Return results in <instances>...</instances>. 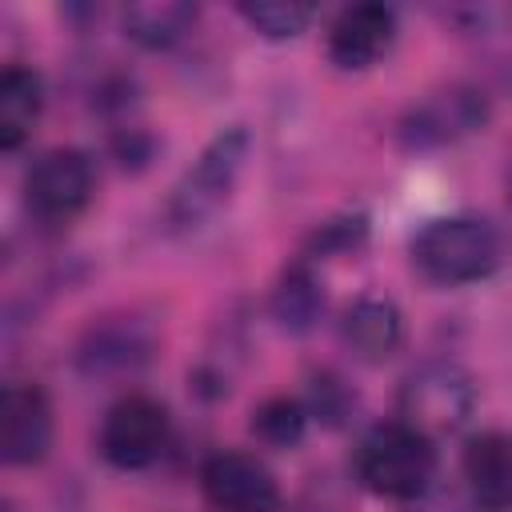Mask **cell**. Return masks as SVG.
Wrapping results in <instances>:
<instances>
[{"label": "cell", "instance_id": "cell-17", "mask_svg": "<svg viewBox=\"0 0 512 512\" xmlns=\"http://www.w3.org/2000/svg\"><path fill=\"white\" fill-rule=\"evenodd\" d=\"M236 12L248 20V28H256L268 40H292L316 16V8L300 4V0H244Z\"/></svg>", "mask_w": 512, "mask_h": 512}, {"label": "cell", "instance_id": "cell-23", "mask_svg": "<svg viewBox=\"0 0 512 512\" xmlns=\"http://www.w3.org/2000/svg\"><path fill=\"white\" fill-rule=\"evenodd\" d=\"M508 196H512V184H508Z\"/></svg>", "mask_w": 512, "mask_h": 512}, {"label": "cell", "instance_id": "cell-6", "mask_svg": "<svg viewBox=\"0 0 512 512\" xmlns=\"http://www.w3.org/2000/svg\"><path fill=\"white\" fill-rule=\"evenodd\" d=\"M168 436H172L168 408L144 392H128L104 412L100 456L120 472H140L164 456Z\"/></svg>", "mask_w": 512, "mask_h": 512}, {"label": "cell", "instance_id": "cell-8", "mask_svg": "<svg viewBox=\"0 0 512 512\" xmlns=\"http://www.w3.org/2000/svg\"><path fill=\"white\" fill-rule=\"evenodd\" d=\"M200 496L212 512H276L280 484L248 452H212L200 464Z\"/></svg>", "mask_w": 512, "mask_h": 512}, {"label": "cell", "instance_id": "cell-10", "mask_svg": "<svg viewBox=\"0 0 512 512\" xmlns=\"http://www.w3.org/2000/svg\"><path fill=\"white\" fill-rule=\"evenodd\" d=\"M396 44V12L388 4H348L328 24V60L344 72H364Z\"/></svg>", "mask_w": 512, "mask_h": 512}, {"label": "cell", "instance_id": "cell-20", "mask_svg": "<svg viewBox=\"0 0 512 512\" xmlns=\"http://www.w3.org/2000/svg\"><path fill=\"white\" fill-rule=\"evenodd\" d=\"M348 408H352V392L344 388V380L332 376V372H320L312 380V408L308 412L320 416V420H328V424H340L348 416Z\"/></svg>", "mask_w": 512, "mask_h": 512}, {"label": "cell", "instance_id": "cell-16", "mask_svg": "<svg viewBox=\"0 0 512 512\" xmlns=\"http://www.w3.org/2000/svg\"><path fill=\"white\" fill-rule=\"evenodd\" d=\"M308 404L296 396H268L256 412H252V432L268 444V448H292L300 444L304 428H308Z\"/></svg>", "mask_w": 512, "mask_h": 512}, {"label": "cell", "instance_id": "cell-19", "mask_svg": "<svg viewBox=\"0 0 512 512\" xmlns=\"http://www.w3.org/2000/svg\"><path fill=\"white\" fill-rule=\"evenodd\" d=\"M140 356H144V344L132 340V332L124 336V328H120L116 336H112L108 328H100V332H92L88 344H84V360H92V368H108V364L124 368V364H132V360H140Z\"/></svg>", "mask_w": 512, "mask_h": 512}, {"label": "cell", "instance_id": "cell-5", "mask_svg": "<svg viewBox=\"0 0 512 512\" xmlns=\"http://www.w3.org/2000/svg\"><path fill=\"white\" fill-rule=\"evenodd\" d=\"M96 192L92 156L80 148H48L24 176V208L44 228L72 224Z\"/></svg>", "mask_w": 512, "mask_h": 512}, {"label": "cell", "instance_id": "cell-15", "mask_svg": "<svg viewBox=\"0 0 512 512\" xmlns=\"http://www.w3.org/2000/svg\"><path fill=\"white\" fill-rule=\"evenodd\" d=\"M324 312V292L308 260H296L284 268L276 292H272V316L284 332H308Z\"/></svg>", "mask_w": 512, "mask_h": 512}, {"label": "cell", "instance_id": "cell-13", "mask_svg": "<svg viewBox=\"0 0 512 512\" xmlns=\"http://www.w3.org/2000/svg\"><path fill=\"white\" fill-rule=\"evenodd\" d=\"M404 324H400V308L384 296H360L348 312H344V344L352 348V356H360L364 364H380L400 348Z\"/></svg>", "mask_w": 512, "mask_h": 512}, {"label": "cell", "instance_id": "cell-11", "mask_svg": "<svg viewBox=\"0 0 512 512\" xmlns=\"http://www.w3.org/2000/svg\"><path fill=\"white\" fill-rule=\"evenodd\" d=\"M464 484L476 508L484 512H512V436L508 432H480L464 448Z\"/></svg>", "mask_w": 512, "mask_h": 512}, {"label": "cell", "instance_id": "cell-14", "mask_svg": "<svg viewBox=\"0 0 512 512\" xmlns=\"http://www.w3.org/2000/svg\"><path fill=\"white\" fill-rule=\"evenodd\" d=\"M124 36L140 48H172L180 44L196 24V4L184 0H136L120 12Z\"/></svg>", "mask_w": 512, "mask_h": 512}, {"label": "cell", "instance_id": "cell-22", "mask_svg": "<svg viewBox=\"0 0 512 512\" xmlns=\"http://www.w3.org/2000/svg\"><path fill=\"white\" fill-rule=\"evenodd\" d=\"M404 512H464V504H460L452 492H436V488H428L424 496L408 500Z\"/></svg>", "mask_w": 512, "mask_h": 512}, {"label": "cell", "instance_id": "cell-12", "mask_svg": "<svg viewBox=\"0 0 512 512\" xmlns=\"http://www.w3.org/2000/svg\"><path fill=\"white\" fill-rule=\"evenodd\" d=\"M44 112V80L28 64H4L0 72V148L16 152L32 140V128Z\"/></svg>", "mask_w": 512, "mask_h": 512}, {"label": "cell", "instance_id": "cell-7", "mask_svg": "<svg viewBox=\"0 0 512 512\" xmlns=\"http://www.w3.org/2000/svg\"><path fill=\"white\" fill-rule=\"evenodd\" d=\"M488 96L472 84H448L412 100L396 124L404 148H444L488 124Z\"/></svg>", "mask_w": 512, "mask_h": 512}, {"label": "cell", "instance_id": "cell-2", "mask_svg": "<svg viewBox=\"0 0 512 512\" xmlns=\"http://www.w3.org/2000/svg\"><path fill=\"white\" fill-rule=\"evenodd\" d=\"M356 476L368 492L408 504L432 488L436 448L424 432H416L404 420L376 424L356 448Z\"/></svg>", "mask_w": 512, "mask_h": 512}, {"label": "cell", "instance_id": "cell-3", "mask_svg": "<svg viewBox=\"0 0 512 512\" xmlns=\"http://www.w3.org/2000/svg\"><path fill=\"white\" fill-rule=\"evenodd\" d=\"M244 160H248V132L240 124L216 132L200 148L192 168H184V176L176 180V188L168 196V208H164L168 228L172 232H192L204 220H212L224 208V200L232 196Z\"/></svg>", "mask_w": 512, "mask_h": 512}, {"label": "cell", "instance_id": "cell-9", "mask_svg": "<svg viewBox=\"0 0 512 512\" xmlns=\"http://www.w3.org/2000/svg\"><path fill=\"white\" fill-rule=\"evenodd\" d=\"M52 448V404L36 380H8L0 396V456L12 468H32Z\"/></svg>", "mask_w": 512, "mask_h": 512}, {"label": "cell", "instance_id": "cell-21", "mask_svg": "<svg viewBox=\"0 0 512 512\" xmlns=\"http://www.w3.org/2000/svg\"><path fill=\"white\" fill-rule=\"evenodd\" d=\"M452 20L464 24V32H500L512 20L508 4H480V8H452Z\"/></svg>", "mask_w": 512, "mask_h": 512}, {"label": "cell", "instance_id": "cell-18", "mask_svg": "<svg viewBox=\"0 0 512 512\" xmlns=\"http://www.w3.org/2000/svg\"><path fill=\"white\" fill-rule=\"evenodd\" d=\"M364 236H368V220L364 216H340V220H328V224H320L316 232H312V240H308V248H304V256L300 260H324V256H344V252H356L360 244H364Z\"/></svg>", "mask_w": 512, "mask_h": 512}, {"label": "cell", "instance_id": "cell-1", "mask_svg": "<svg viewBox=\"0 0 512 512\" xmlns=\"http://www.w3.org/2000/svg\"><path fill=\"white\" fill-rule=\"evenodd\" d=\"M412 264L432 284H472L500 268L504 240L480 216H436L412 236Z\"/></svg>", "mask_w": 512, "mask_h": 512}, {"label": "cell", "instance_id": "cell-4", "mask_svg": "<svg viewBox=\"0 0 512 512\" xmlns=\"http://www.w3.org/2000/svg\"><path fill=\"white\" fill-rule=\"evenodd\" d=\"M472 412H476V380L468 376V368L452 360H428L412 368L400 384V420L424 432L428 440L464 428Z\"/></svg>", "mask_w": 512, "mask_h": 512}]
</instances>
